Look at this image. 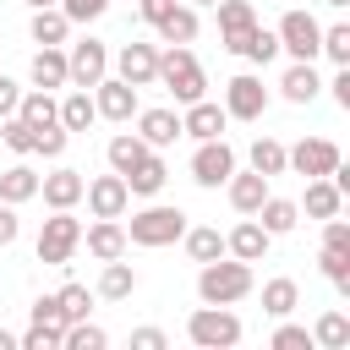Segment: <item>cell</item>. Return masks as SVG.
Segmentation results:
<instances>
[{"label":"cell","instance_id":"7a4b0ae2","mask_svg":"<svg viewBox=\"0 0 350 350\" xmlns=\"http://www.w3.org/2000/svg\"><path fill=\"white\" fill-rule=\"evenodd\" d=\"M159 82L175 93V104L208 98V77H202V66H197V55H191L186 44H170V49L159 55Z\"/></svg>","mask_w":350,"mask_h":350},{"label":"cell","instance_id":"8992f818","mask_svg":"<svg viewBox=\"0 0 350 350\" xmlns=\"http://www.w3.org/2000/svg\"><path fill=\"white\" fill-rule=\"evenodd\" d=\"M273 33H279V49H284V55H295V60H317V44H323V22H317L312 11H284Z\"/></svg>","mask_w":350,"mask_h":350},{"label":"cell","instance_id":"6da1fadb","mask_svg":"<svg viewBox=\"0 0 350 350\" xmlns=\"http://www.w3.org/2000/svg\"><path fill=\"white\" fill-rule=\"evenodd\" d=\"M197 295H202V306H235V301H246L252 295V262H241V257H213V262H202V273H197Z\"/></svg>","mask_w":350,"mask_h":350},{"label":"cell","instance_id":"bcb514c9","mask_svg":"<svg viewBox=\"0 0 350 350\" xmlns=\"http://www.w3.org/2000/svg\"><path fill=\"white\" fill-rule=\"evenodd\" d=\"M60 11H66V22H98L109 11V0H60Z\"/></svg>","mask_w":350,"mask_h":350},{"label":"cell","instance_id":"4316f807","mask_svg":"<svg viewBox=\"0 0 350 350\" xmlns=\"http://www.w3.org/2000/svg\"><path fill=\"white\" fill-rule=\"evenodd\" d=\"M16 115L38 131V126H49V120H60V98L49 93V88H33V93H22L16 98Z\"/></svg>","mask_w":350,"mask_h":350},{"label":"cell","instance_id":"8fae6325","mask_svg":"<svg viewBox=\"0 0 350 350\" xmlns=\"http://www.w3.org/2000/svg\"><path fill=\"white\" fill-rule=\"evenodd\" d=\"M115 77L131 82V88H153L159 82V49L153 44H126L115 55Z\"/></svg>","mask_w":350,"mask_h":350},{"label":"cell","instance_id":"ee69618b","mask_svg":"<svg viewBox=\"0 0 350 350\" xmlns=\"http://www.w3.org/2000/svg\"><path fill=\"white\" fill-rule=\"evenodd\" d=\"M33 323H38V328H49V334L60 339V334H66V317H60V301H55V295H38V301H33Z\"/></svg>","mask_w":350,"mask_h":350},{"label":"cell","instance_id":"8d00e7d4","mask_svg":"<svg viewBox=\"0 0 350 350\" xmlns=\"http://www.w3.org/2000/svg\"><path fill=\"white\" fill-rule=\"evenodd\" d=\"M104 345H109V334L98 323H88V317L66 323V334H60V350H104Z\"/></svg>","mask_w":350,"mask_h":350},{"label":"cell","instance_id":"44dd1931","mask_svg":"<svg viewBox=\"0 0 350 350\" xmlns=\"http://www.w3.org/2000/svg\"><path fill=\"white\" fill-rule=\"evenodd\" d=\"M224 191H230V208L235 213H257V202L268 197V175H257V170H230V180H224Z\"/></svg>","mask_w":350,"mask_h":350},{"label":"cell","instance_id":"b9f144b4","mask_svg":"<svg viewBox=\"0 0 350 350\" xmlns=\"http://www.w3.org/2000/svg\"><path fill=\"white\" fill-rule=\"evenodd\" d=\"M0 142H5L11 153L27 159V153H33V126H27L22 115H5V120H0Z\"/></svg>","mask_w":350,"mask_h":350},{"label":"cell","instance_id":"11a10c76","mask_svg":"<svg viewBox=\"0 0 350 350\" xmlns=\"http://www.w3.org/2000/svg\"><path fill=\"white\" fill-rule=\"evenodd\" d=\"M323 5H334V11H345V5H350V0H323Z\"/></svg>","mask_w":350,"mask_h":350},{"label":"cell","instance_id":"f1b7e54d","mask_svg":"<svg viewBox=\"0 0 350 350\" xmlns=\"http://www.w3.org/2000/svg\"><path fill=\"white\" fill-rule=\"evenodd\" d=\"M33 197H38V175H33L27 164H11V170H0V202L22 208V202H33Z\"/></svg>","mask_w":350,"mask_h":350},{"label":"cell","instance_id":"f546056e","mask_svg":"<svg viewBox=\"0 0 350 350\" xmlns=\"http://www.w3.org/2000/svg\"><path fill=\"white\" fill-rule=\"evenodd\" d=\"M27 33H33V44H66L71 22H66V11H60V5H38V11H33V22H27Z\"/></svg>","mask_w":350,"mask_h":350},{"label":"cell","instance_id":"5b68a950","mask_svg":"<svg viewBox=\"0 0 350 350\" xmlns=\"http://www.w3.org/2000/svg\"><path fill=\"white\" fill-rule=\"evenodd\" d=\"M186 339L197 350H230V345H241V317L230 306H197L186 317Z\"/></svg>","mask_w":350,"mask_h":350},{"label":"cell","instance_id":"74e56055","mask_svg":"<svg viewBox=\"0 0 350 350\" xmlns=\"http://www.w3.org/2000/svg\"><path fill=\"white\" fill-rule=\"evenodd\" d=\"M246 159H252V170H257V175H268V180H273V175H284V142H273V137H257Z\"/></svg>","mask_w":350,"mask_h":350},{"label":"cell","instance_id":"d6986e66","mask_svg":"<svg viewBox=\"0 0 350 350\" xmlns=\"http://www.w3.org/2000/svg\"><path fill=\"white\" fill-rule=\"evenodd\" d=\"M82 246H88L98 262H109V257H126V230H120V219H93V224L82 230Z\"/></svg>","mask_w":350,"mask_h":350},{"label":"cell","instance_id":"9a60e30c","mask_svg":"<svg viewBox=\"0 0 350 350\" xmlns=\"http://www.w3.org/2000/svg\"><path fill=\"white\" fill-rule=\"evenodd\" d=\"M120 180H126V191H131V197H159V191H164V180H170V164L159 159V148H148V153H142Z\"/></svg>","mask_w":350,"mask_h":350},{"label":"cell","instance_id":"9c48e42d","mask_svg":"<svg viewBox=\"0 0 350 350\" xmlns=\"http://www.w3.org/2000/svg\"><path fill=\"white\" fill-rule=\"evenodd\" d=\"M262 109H268V88H262V77L241 71V77L224 82V115H230V120H262Z\"/></svg>","mask_w":350,"mask_h":350},{"label":"cell","instance_id":"836d02e7","mask_svg":"<svg viewBox=\"0 0 350 350\" xmlns=\"http://www.w3.org/2000/svg\"><path fill=\"white\" fill-rule=\"evenodd\" d=\"M142 153H148V142H142L137 131H120V137H109V148H104V159H109V170H115V175H126Z\"/></svg>","mask_w":350,"mask_h":350},{"label":"cell","instance_id":"1f68e13d","mask_svg":"<svg viewBox=\"0 0 350 350\" xmlns=\"http://www.w3.org/2000/svg\"><path fill=\"white\" fill-rule=\"evenodd\" d=\"M295 306H301V284L295 279H268L262 284V312L268 317H290Z\"/></svg>","mask_w":350,"mask_h":350},{"label":"cell","instance_id":"7402d4cb","mask_svg":"<svg viewBox=\"0 0 350 350\" xmlns=\"http://www.w3.org/2000/svg\"><path fill=\"white\" fill-rule=\"evenodd\" d=\"M230 55H241V60H252V66H268L273 55H279V33L273 27H262V22H252L241 38H235V49Z\"/></svg>","mask_w":350,"mask_h":350},{"label":"cell","instance_id":"7c38bea8","mask_svg":"<svg viewBox=\"0 0 350 350\" xmlns=\"http://www.w3.org/2000/svg\"><path fill=\"white\" fill-rule=\"evenodd\" d=\"M93 109H98L104 120H131V115H137V88L120 82V77H98V82H93Z\"/></svg>","mask_w":350,"mask_h":350},{"label":"cell","instance_id":"f5cc1de1","mask_svg":"<svg viewBox=\"0 0 350 350\" xmlns=\"http://www.w3.org/2000/svg\"><path fill=\"white\" fill-rule=\"evenodd\" d=\"M16 98H22V88H16L11 77H0V120H5V115H16Z\"/></svg>","mask_w":350,"mask_h":350},{"label":"cell","instance_id":"681fc988","mask_svg":"<svg viewBox=\"0 0 350 350\" xmlns=\"http://www.w3.org/2000/svg\"><path fill=\"white\" fill-rule=\"evenodd\" d=\"M170 339H164V328H137L131 334V350H164Z\"/></svg>","mask_w":350,"mask_h":350},{"label":"cell","instance_id":"7dc6e473","mask_svg":"<svg viewBox=\"0 0 350 350\" xmlns=\"http://www.w3.org/2000/svg\"><path fill=\"white\" fill-rule=\"evenodd\" d=\"M323 246H339V252H350V224L334 213V219H323Z\"/></svg>","mask_w":350,"mask_h":350},{"label":"cell","instance_id":"ba28073f","mask_svg":"<svg viewBox=\"0 0 350 350\" xmlns=\"http://www.w3.org/2000/svg\"><path fill=\"white\" fill-rule=\"evenodd\" d=\"M230 170H235V148H230L224 137H208V142H197V153H191V180H197L202 191L224 186V180H230Z\"/></svg>","mask_w":350,"mask_h":350},{"label":"cell","instance_id":"c3c4849f","mask_svg":"<svg viewBox=\"0 0 350 350\" xmlns=\"http://www.w3.org/2000/svg\"><path fill=\"white\" fill-rule=\"evenodd\" d=\"M16 235H22V219L11 202H0V246H16Z\"/></svg>","mask_w":350,"mask_h":350},{"label":"cell","instance_id":"ffe728a7","mask_svg":"<svg viewBox=\"0 0 350 350\" xmlns=\"http://www.w3.org/2000/svg\"><path fill=\"white\" fill-rule=\"evenodd\" d=\"M137 137L148 148H170L180 137V115L175 109H137Z\"/></svg>","mask_w":350,"mask_h":350},{"label":"cell","instance_id":"5bb4252c","mask_svg":"<svg viewBox=\"0 0 350 350\" xmlns=\"http://www.w3.org/2000/svg\"><path fill=\"white\" fill-rule=\"evenodd\" d=\"M224 126H230V115H224V104H213V98H197V104H186V115H180V137H197V142L224 137Z\"/></svg>","mask_w":350,"mask_h":350},{"label":"cell","instance_id":"f6af8a7d","mask_svg":"<svg viewBox=\"0 0 350 350\" xmlns=\"http://www.w3.org/2000/svg\"><path fill=\"white\" fill-rule=\"evenodd\" d=\"M273 350H312V334H306L301 323H284V317H279V328H273Z\"/></svg>","mask_w":350,"mask_h":350},{"label":"cell","instance_id":"60d3db41","mask_svg":"<svg viewBox=\"0 0 350 350\" xmlns=\"http://www.w3.org/2000/svg\"><path fill=\"white\" fill-rule=\"evenodd\" d=\"M317 55H328L334 66H350V27H345V22L323 27V44H317Z\"/></svg>","mask_w":350,"mask_h":350},{"label":"cell","instance_id":"db71d44e","mask_svg":"<svg viewBox=\"0 0 350 350\" xmlns=\"http://www.w3.org/2000/svg\"><path fill=\"white\" fill-rule=\"evenodd\" d=\"M0 350H16V334L11 328H0Z\"/></svg>","mask_w":350,"mask_h":350},{"label":"cell","instance_id":"4fadbf2b","mask_svg":"<svg viewBox=\"0 0 350 350\" xmlns=\"http://www.w3.org/2000/svg\"><path fill=\"white\" fill-rule=\"evenodd\" d=\"M82 197H88V208H93V219H120L126 213V202H131V191H126V180L109 170V175H98V180H88L82 186Z\"/></svg>","mask_w":350,"mask_h":350},{"label":"cell","instance_id":"603a6c76","mask_svg":"<svg viewBox=\"0 0 350 350\" xmlns=\"http://www.w3.org/2000/svg\"><path fill=\"white\" fill-rule=\"evenodd\" d=\"M252 219H257L268 235H290V230L301 224V208H295L290 197H273V191H268V197L257 202V213H252Z\"/></svg>","mask_w":350,"mask_h":350},{"label":"cell","instance_id":"7bdbcfd3","mask_svg":"<svg viewBox=\"0 0 350 350\" xmlns=\"http://www.w3.org/2000/svg\"><path fill=\"white\" fill-rule=\"evenodd\" d=\"M66 142H71V131H66L60 120H49V126H38V131H33V153H44V159H60V153H66Z\"/></svg>","mask_w":350,"mask_h":350},{"label":"cell","instance_id":"f907efd6","mask_svg":"<svg viewBox=\"0 0 350 350\" xmlns=\"http://www.w3.org/2000/svg\"><path fill=\"white\" fill-rule=\"evenodd\" d=\"M170 5H175V0H137V16H142V22H148V27H159V22H164V11H170Z\"/></svg>","mask_w":350,"mask_h":350},{"label":"cell","instance_id":"9f6ffc18","mask_svg":"<svg viewBox=\"0 0 350 350\" xmlns=\"http://www.w3.org/2000/svg\"><path fill=\"white\" fill-rule=\"evenodd\" d=\"M27 5H33V11H38V5H55V0H27Z\"/></svg>","mask_w":350,"mask_h":350},{"label":"cell","instance_id":"cb8c5ba5","mask_svg":"<svg viewBox=\"0 0 350 350\" xmlns=\"http://www.w3.org/2000/svg\"><path fill=\"white\" fill-rule=\"evenodd\" d=\"M213 11H219V44H224V49H235V38L257 22L252 0H213Z\"/></svg>","mask_w":350,"mask_h":350},{"label":"cell","instance_id":"816d5d0a","mask_svg":"<svg viewBox=\"0 0 350 350\" xmlns=\"http://www.w3.org/2000/svg\"><path fill=\"white\" fill-rule=\"evenodd\" d=\"M328 88H334V104H339V109H350V66H339Z\"/></svg>","mask_w":350,"mask_h":350},{"label":"cell","instance_id":"52a82bcc","mask_svg":"<svg viewBox=\"0 0 350 350\" xmlns=\"http://www.w3.org/2000/svg\"><path fill=\"white\" fill-rule=\"evenodd\" d=\"M98 77H109V49L104 38H77L66 49V88H93Z\"/></svg>","mask_w":350,"mask_h":350},{"label":"cell","instance_id":"484cf974","mask_svg":"<svg viewBox=\"0 0 350 350\" xmlns=\"http://www.w3.org/2000/svg\"><path fill=\"white\" fill-rule=\"evenodd\" d=\"M279 93H284L290 104H312V98L323 93V77L312 71V60H295V66L279 77Z\"/></svg>","mask_w":350,"mask_h":350},{"label":"cell","instance_id":"e575fe53","mask_svg":"<svg viewBox=\"0 0 350 350\" xmlns=\"http://www.w3.org/2000/svg\"><path fill=\"white\" fill-rule=\"evenodd\" d=\"M180 241H186V257H191V262H213V257H224V235H219V230H208V224L180 230Z\"/></svg>","mask_w":350,"mask_h":350},{"label":"cell","instance_id":"f35d334b","mask_svg":"<svg viewBox=\"0 0 350 350\" xmlns=\"http://www.w3.org/2000/svg\"><path fill=\"white\" fill-rule=\"evenodd\" d=\"M317 268H323V279H328L339 295H350V252H339V246H323V252H317Z\"/></svg>","mask_w":350,"mask_h":350},{"label":"cell","instance_id":"3957f363","mask_svg":"<svg viewBox=\"0 0 350 350\" xmlns=\"http://www.w3.org/2000/svg\"><path fill=\"white\" fill-rule=\"evenodd\" d=\"M186 230V213L170 208V202H148L142 213H131V230H126V246H175Z\"/></svg>","mask_w":350,"mask_h":350},{"label":"cell","instance_id":"d6a6232c","mask_svg":"<svg viewBox=\"0 0 350 350\" xmlns=\"http://www.w3.org/2000/svg\"><path fill=\"white\" fill-rule=\"evenodd\" d=\"M159 38H164V44H191V38H197V11H191V5H170L164 22H159Z\"/></svg>","mask_w":350,"mask_h":350},{"label":"cell","instance_id":"ac0fdd59","mask_svg":"<svg viewBox=\"0 0 350 350\" xmlns=\"http://www.w3.org/2000/svg\"><path fill=\"white\" fill-rule=\"evenodd\" d=\"M295 208H301L306 219H317V224H323V219H334V213L345 208V191H339L328 175H312V180H306V197H301Z\"/></svg>","mask_w":350,"mask_h":350},{"label":"cell","instance_id":"83f0119b","mask_svg":"<svg viewBox=\"0 0 350 350\" xmlns=\"http://www.w3.org/2000/svg\"><path fill=\"white\" fill-rule=\"evenodd\" d=\"M98 120V109H93V88H71L66 98H60V126L66 131H88Z\"/></svg>","mask_w":350,"mask_h":350},{"label":"cell","instance_id":"ab89813d","mask_svg":"<svg viewBox=\"0 0 350 350\" xmlns=\"http://www.w3.org/2000/svg\"><path fill=\"white\" fill-rule=\"evenodd\" d=\"M55 301H60V317H66V323H77V317L93 312V290H88V284H60Z\"/></svg>","mask_w":350,"mask_h":350},{"label":"cell","instance_id":"30bf717a","mask_svg":"<svg viewBox=\"0 0 350 350\" xmlns=\"http://www.w3.org/2000/svg\"><path fill=\"white\" fill-rule=\"evenodd\" d=\"M334 164H339V148L328 142V137H301L295 148H284V170H295V175H334Z\"/></svg>","mask_w":350,"mask_h":350},{"label":"cell","instance_id":"4dcf8cb0","mask_svg":"<svg viewBox=\"0 0 350 350\" xmlns=\"http://www.w3.org/2000/svg\"><path fill=\"white\" fill-rule=\"evenodd\" d=\"M131 290H137V268L120 262V257H109L104 273H98V295H104V301H126Z\"/></svg>","mask_w":350,"mask_h":350},{"label":"cell","instance_id":"6f0895ef","mask_svg":"<svg viewBox=\"0 0 350 350\" xmlns=\"http://www.w3.org/2000/svg\"><path fill=\"white\" fill-rule=\"evenodd\" d=\"M191 5H213V0H191Z\"/></svg>","mask_w":350,"mask_h":350},{"label":"cell","instance_id":"e0dca14e","mask_svg":"<svg viewBox=\"0 0 350 350\" xmlns=\"http://www.w3.org/2000/svg\"><path fill=\"white\" fill-rule=\"evenodd\" d=\"M268 246H273V235H268L252 213L224 235V252H230V257H241V262H262V257H268Z\"/></svg>","mask_w":350,"mask_h":350},{"label":"cell","instance_id":"d4e9b609","mask_svg":"<svg viewBox=\"0 0 350 350\" xmlns=\"http://www.w3.org/2000/svg\"><path fill=\"white\" fill-rule=\"evenodd\" d=\"M27 71H33V88H49V93L66 88V49L60 44H38V55H33Z\"/></svg>","mask_w":350,"mask_h":350},{"label":"cell","instance_id":"2e32d148","mask_svg":"<svg viewBox=\"0 0 350 350\" xmlns=\"http://www.w3.org/2000/svg\"><path fill=\"white\" fill-rule=\"evenodd\" d=\"M82 170H71V164H60V170H49V175H38V197L49 202V208H77L82 202Z\"/></svg>","mask_w":350,"mask_h":350},{"label":"cell","instance_id":"d590c367","mask_svg":"<svg viewBox=\"0 0 350 350\" xmlns=\"http://www.w3.org/2000/svg\"><path fill=\"white\" fill-rule=\"evenodd\" d=\"M312 345H323V350H345V345H350V317H345V312H323L317 328H312Z\"/></svg>","mask_w":350,"mask_h":350},{"label":"cell","instance_id":"277c9868","mask_svg":"<svg viewBox=\"0 0 350 350\" xmlns=\"http://www.w3.org/2000/svg\"><path fill=\"white\" fill-rule=\"evenodd\" d=\"M77 246H82V219H71V208H49V219L38 230V246H33L38 262L44 268H66Z\"/></svg>","mask_w":350,"mask_h":350}]
</instances>
